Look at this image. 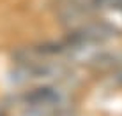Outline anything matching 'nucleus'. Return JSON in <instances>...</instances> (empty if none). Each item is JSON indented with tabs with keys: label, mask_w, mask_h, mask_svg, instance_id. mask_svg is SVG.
<instances>
[{
	"label": "nucleus",
	"mask_w": 122,
	"mask_h": 116,
	"mask_svg": "<svg viewBox=\"0 0 122 116\" xmlns=\"http://www.w3.org/2000/svg\"><path fill=\"white\" fill-rule=\"evenodd\" d=\"M117 79H119V83H122V65H120V69H119V72H117Z\"/></svg>",
	"instance_id": "nucleus-2"
},
{
	"label": "nucleus",
	"mask_w": 122,
	"mask_h": 116,
	"mask_svg": "<svg viewBox=\"0 0 122 116\" xmlns=\"http://www.w3.org/2000/svg\"><path fill=\"white\" fill-rule=\"evenodd\" d=\"M0 116H9V114H7V111H5V109H4V107H2V106H0Z\"/></svg>",
	"instance_id": "nucleus-3"
},
{
	"label": "nucleus",
	"mask_w": 122,
	"mask_h": 116,
	"mask_svg": "<svg viewBox=\"0 0 122 116\" xmlns=\"http://www.w3.org/2000/svg\"><path fill=\"white\" fill-rule=\"evenodd\" d=\"M90 11L92 9L85 4V0H57L55 5V12L60 23L71 27V30L89 21Z\"/></svg>",
	"instance_id": "nucleus-1"
}]
</instances>
